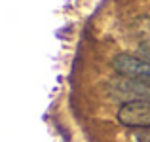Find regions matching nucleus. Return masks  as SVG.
<instances>
[{
    "label": "nucleus",
    "mask_w": 150,
    "mask_h": 142,
    "mask_svg": "<svg viewBox=\"0 0 150 142\" xmlns=\"http://www.w3.org/2000/svg\"><path fill=\"white\" fill-rule=\"evenodd\" d=\"M143 36L146 38V42L150 44V19L146 21V25H143Z\"/></svg>",
    "instance_id": "5"
},
{
    "label": "nucleus",
    "mask_w": 150,
    "mask_h": 142,
    "mask_svg": "<svg viewBox=\"0 0 150 142\" xmlns=\"http://www.w3.org/2000/svg\"><path fill=\"white\" fill-rule=\"evenodd\" d=\"M118 121L129 129H150V101L124 102L118 110Z\"/></svg>",
    "instance_id": "2"
},
{
    "label": "nucleus",
    "mask_w": 150,
    "mask_h": 142,
    "mask_svg": "<svg viewBox=\"0 0 150 142\" xmlns=\"http://www.w3.org/2000/svg\"><path fill=\"white\" fill-rule=\"evenodd\" d=\"M110 93H112V97L120 98L122 104L124 102H135V101H150V85L129 80V78L114 82L112 87H110Z\"/></svg>",
    "instance_id": "3"
},
{
    "label": "nucleus",
    "mask_w": 150,
    "mask_h": 142,
    "mask_svg": "<svg viewBox=\"0 0 150 142\" xmlns=\"http://www.w3.org/2000/svg\"><path fill=\"white\" fill-rule=\"evenodd\" d=\"M135 142H150V129H143L135 135Z\"/></svg>",
    "instance_id": "4"
},
{
    "label": "nucleus",
    "mask_w": 150,
    "mask_h": 142,
    "mask_svg": "<svg viewBox=\"0 0 150 142\" xmlns=\"http://www.w3.org/2000/svg\"><path fill=\"white\" fill-rule=\"evenodd\" d=\"M112 66L120 76L150 85V61L131 53H120L114 57Z\"/></svg>",
    "instance_id": "1"
}]
</instances>
